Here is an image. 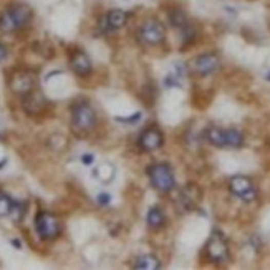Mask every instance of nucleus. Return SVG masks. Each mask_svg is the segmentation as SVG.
<instances>
[{
    "label": "nucleus",
    "mask_w": 270,
    "mask_h": 270,
    "mask_svg": "<svg viewBox=\"0 0 270 270\" xmlns=\"http://www.w3.org/2000/svg\"><path fill=\"white\" fill-rule=\"evenodd\" d=\"M32 17H33V12L28 5L25 4L12 5L0 13V32L4 33L17 32L30 24Z\"/></svg>",
    "instance_id": "f257e3e1"
},
{
    "label": "nucleus",
    "mask_w": 270,
    "mask_h": 270,
    "mask_svg": "<svg viewBox=\"0 0 270 270\" xmlns=\"http://www.w3.org/2000/svg\"><path fill=\"white\" fill-rule=\"evenodd\" d=\"M206 140L213 146H216V148H230V149L242 148L245 143L242 131L236 128H219V126L207 128Z\"/></svg>",
    "instance_id": "f03ea898"
},
{
    "label": "nucleus",
    "mask_w": 270,
    "mask_h": 270,
    "mask_svg": "<svg viewBox=\"0 0 270 270\" xmlns=\"http://www.w3.org/2000/svg\"><path fill=\"white\" fill-rule=\"evenodd\" d=\"M148 178L151 186L158 192L169 194L176 187V176H174L172 167L167 163H155L148 166Z\"/></svg>",
    "instance_id": "7ed1b4c3"
},
{
    "label": "nucleus",
    "mask_w": 270,
    "mask_h": 270,
    "mask_svg": "<svg viewBox=\"0 0 270 270\" xmlns=\"http://www.w3.org/2000/svg\"><path fill=\"white\" fill-rule=\"evenodd\" d=\"M97 125V113L88 101H78L71 106V128L78 133H88Z\"/></svg>",
    "instance_id": "20e7f679"
},
{
    "label": "nucleus",
    "mask_w": 270,
    "mask_h": 270,
    "mask_svg": "<svg viewBox=\"0 0 270 270\" xmlns=\"http://www.w3.org/2000/svg\"><path fill=\"white\" fill-rule=\"evenodd\" d=\"M138 38L143 45L158 47L166 40V27L158 18H148L138 30Z\"/></svg>",
    "instance_id": "39448f33"
},
{
    "label": "nucleus",
    "mask_w": 270,
    "mask_h": 270,
    "mask_svg": "<svg viewBox=\"0 0 270 270\" xmlns=\"http://www.w3.org/2000/svg\"><path fill=\"white\" fill-rule=\"evenodd\" d=\"M35 230L43 240H53L60 236V221L52 213L40 210L35 217Z\"/></svg>",
    "instance_id": "423d86ee"
},
{
    "label": "nucleus",
    "mask_w": 270,
    "mask_h": 270,
    "mask_svg": "<svg viewBox=\"0 0 270 270\" xmlns=\"http://www.w3.org/2000/svg\"><path fill=\"white\" fill-rule=\"evenodd\" d=\"M206 255L214 264H227L230 259L229 244L221 232H214L206 244Z\"/></svg>",
    "instance_id": "0eeeda50"
},
{
    "label": "nucleus",
    "mask_w": 270,
    "mask_h": 270,
    "mask_svg": "<svg viewBox=\"0 0 270 270\" xmlns=\"http://www.w3.org/2000/svg\"><path fill=\"white\" fill-rule=\"evenodd\" d=\"M229 191L232 196H236L239 201L245 204H250L257 199V187H255L254 181L247 176H234L229 181Z\"/></svg>",
    "instance_id": "6e6552de"
},
{
    "label": "nucleus",
    "mask_w": 270,
    "mask_h": 270,
    "mask_svg": "<svg viewBox=\"0 0 270 270\" xmlns=\"http://www.w3.org/2000/svg\"><path fill=\"white\" fill-rule=\"evenodd\" d=\"M219 65H221V58L216 52H209V53H201L196 58H192L191 63H189V68L192 73L201 76H209L213 75L214 71H217Z\"/></svg>",
    "instance_id": "1a4fd4ad"
},
{
    "label": "nucleus",
    "mask_w": 270,
    "mask_h": 270,
    "mask_svg": "<svg viewBox=\"0 0 270 270\" xmlns=\"http://www.w3.org/2000/svg\"><path fill=\"white\" fill-rule=\"evenodd\" d=\"M138 146L144 152H155L164 146V134L158 126H148L141 131L138 138Z\"/></svg>",
    "instance_id": "9d476101"
},
{
    "label": "nucleus",
    "mask_w": 270,
    "mask_h": 270,
    "mask_svg": "<svg viewBox=\"0 0 270 270\" xmlns=\"http://www.w3.org/2000/svg\"><path fill=\"white\" fill-rule=\"evenodd\" d=\"M9 86L13 93L24 97L28 91H32L36 86V76L28 70H18L15 71L9 80Z\"/></svg>",
    "instance_id": "9b49d317"
},
{
    "label": "nucleus",
    "mask_w": 270,
    "mask_h": 270,
    "mask_svg": "<svg viewBox=\"0 0 270 270\" xmlns=\"http://www.w3.org/2000/svg\"><path fill=\"white\" fill-rule=\"evenodd\" d=\"M126 22H128V13L125 10L113 9L100 20V28L103 33H111V32H116V30H120V28L125 27Z\"/></svg>",
    "instance_id": "f8f14e48"
},
{
    "label": "nucleus",
    "mask_w": 270,
    "mask_h": 270,
    "mask_svg": "<svg viewBox=\"0 0 270 270\" xmlns=\"http://www.w3.org/2000/svg\"><path fill=\"white\" fill-rule=\"evenodd\" d=\"M47 98L43 97V93L40 90L33 88L32 91H28L27 94H24V109L28 114H40L47 106Z\"/></svg>",
    "instance_id": "ddd939ff"
},
{
    "label": "nucleus",
    "mask_w": 270,
    "mask_h": 270,
    "mask_svg": "<svg viewBox=\"0 0 270 270\" xmlns=\"http://www.w3.org/2000/svg\"><path fill=\"white\" fill-rule=\"evenodd\" d=\"M70 67L71 70L76 73L78 76H88L91 70H93V65L90 56L86 55L82 50H75L70 56Z\"/></svg>",
    "instance_id": "4468645a"
},
{
    "label": "nucleus",
    "mask_w": 270,
    "mask_h": 270,
    "mask_svg": "<svg viewBox=\"0 0 270 270\" xmlns=\"http://www.w3.org/2000/svg\"><path fill=\"white\" fill-rule=\"evenodd\" d=\"M201 201V191L198 186L194 184H187L184 189L181 191L179 196V207H184V210H192L198 202Z\"/></svg>",
    "instance_id": "2eb2a0df"
},
{
    "label": "nucleus",
    "mask_w": 270,
    "mask_h": 270,
    "mask_svg": "<svg viewBox=\"0 0 270 270\" xmlns=\"http://www.w3.org/2000/svg\"><path fill=\"white\" fill-rule=\"evenodd\" d=\"M166 214H164V210L161 207H158V206H152L149 210H148V214H146V224H148V227L151 230H161L164 225H166Z\"/></svg>",
    "instance_id": "dca6fc26"
},
{
    "label": "nucleus",
    "mask_w": 270,
    "mask_h": 270,
    "mask_svg": "<svg viewBox=\"0 0 270 270\" xmlns=\"http://www.w3.org/2000/svg\"><path fill=\"white\" fill-rule=\"evenodd\" d=\"M133 267L138 268V270H159L161 268V262H159V259L156 257V255L143 254L134 260Z\"/></svg>",
    "instance_id": "f3484780"
},
{
    "label": "nucleus",
    "mask_w": 270,
    "mask_h": 270,
    "mask_svg": "<svg viewBox=\"0 0 270 270\" xmlns=\"http://www.w3.org/2000/svg\"><path fill=\"white\" fill-rule=\"evenodd\" d=\"M167 20H169V25L172 28H178V30L181 32L182 28L187 27L191 22H189L187 15H186V12L184 10H181V9H174L169 12V15H167Z\"/></svg>",
    "instance_id": "a211bd4d"
},
{
    "label": "nucleus",
    "mask_w": 270,
    "mask_h": 270,
    "mask_svg": "<svg viewBox=\"0 0 270 270\" xmlns=\"http://www.w3.org/2000/svg\"><path fill=\"white\" fill-rule=\"evenodd\" d=\"M13 209V201L5 192H0V217L10 216Z\"/></svg>",
    "instance_id": "6ab92c4d"
},
{
    "label": "nucleus",
    "mask_w": 270,
    "mask_h": 270,
    "mask_svg": "<svg viewBox=\"0 0 270 270\" xmlns=\"http://www.w3.org/2000/svg\"><path fill=\"white\" fill-rule=\"evenodd\" d=\"M109 201H111V196L106 194V192H103V194L98 196V204H101V206H108Z\"/></svg>",
    "instance_id": "aec40b11"
},
{
    "label": "nucleus",
    "mask_w": 270,
    "mask_h": 270,
    "mask_svg": "<svg viewBox=\"0 0 270 270\" xmlns=\"http://www.w3.org/2000/svg\"><path fill=\"white\" fill-rule=\"evenodd\" d=\"M7 56H9V48H7L4 43H0V62H4Z\"/></svg>",
    "instance_id": "412c9836"
},
{
    "label": "nucleus",
    "mask_w": 270,
    "mask_h": 270,
    "mask_svg": "<svg viewBox=\"0 0 270 270\" xmlns=\"http://www.w3.org/2000/svg\"><path fill=\"white\" fill-rule=\"evenodd\" d=\"M93 155H83V158H82V161H83V164H91L93 163Z\"/></svg>",
    "instance_id": "4be33fe9"
}]
</instances>
